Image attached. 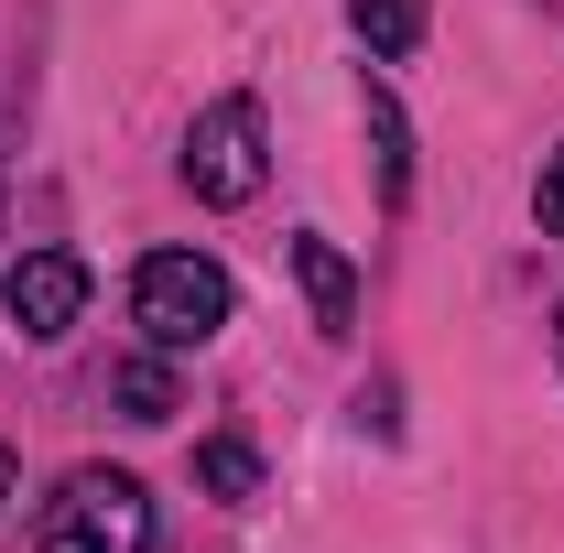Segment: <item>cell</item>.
<instances>
[{
  "label": "cell",
  "mask_w": 564,
  "mask_h": 553,
  "mask_svg": "<svg viewBox=\"0 0 564 553\" xmlns=\"http://www.w3.org/2000/svg\"><path fill=\"white\" fill-rule=\"evenodd\" d=\"M532 207H543V228L564 239V152H543V185H532Z\"/></svg>",
  "instance_id": "obj_10"
},
{
  "label": "cell",
  "mask_w": 564,
  "mask_h": 553,
  "mask_svg": "<svg viewBox=\"0 0 564 553\" xmlns=\"http://www.w3.org/2000/svg\"><path fill=\"white\" fill-rule=\"evenodd\" d=\"M228 315H239V282L217 272L207 250H152V261L131 272V326H141L152 347H163V358L207 347L217 326H228Z\"/></svg>",
  "instance_id": "obj_1"
},
{
  "label": "cell",
  "mask_w": 564,
  "mask_h": 553,
  "mask_svg": "<svg viewBox=\"0 0 564 553\" xmlns=\"http://www.w3.org/2000/svg\"><path fill=\"white\" fill-rule=\"evenodd\" d=\"M554 358H564V304H554Z\"/></svg>",
  "instance_id": "obj_12"
},
{
  "label": "cell",
  "mask_w": 564,
  "mask_h": 553,
  "mask_svg": "<svg viewBox=\"0 0 564 553\" xmlns=\"http://www.w3.org/2000/svg\"><path fill=\"white\" fill-rule=\"evenodd\" d=\"M261 174H272V120H261V98H207L196 131H185V196H196V207H250Z\"/></svg>",
  "instance_id": "obj_2"
},
{
  "label": "cell",
  "mask_w": 564,
  "mask_h": 553,
  "mask_svg": "<svg viewBox=\"0 0 564 553\" xmlns=\"http://www.w3.org/2000/svg\"><path fill=\"white\" fill-rule=\"evenodd\" d=\"M348 33L369 44V66H402L423 44V0H348Z\"/></svg>",
  "instance_id": "obj_6"
},
{
  "label": "cell",
  "mask_w": 564,
  "mask_h": 553,
  "mask_svg": "<svg viewBox=\"0 0 564 553\" xmlns=\"http://www.w3.org/2000/svg\"><path fill=\"white\" fill-rule=\"evenodd\" d=\"M293 282H304V304H315V337H358V261L326 228H293Z\"/></svg>",
  "instance_id": "obj_5"
},
{
  "label": "cell",
  "mask_w": 564,
  "mask_h": 553,
  "mask_svg": "<svg viewBox=\"0 0 564 553\" xmlns=\"http://www.w3.org/2000/svg\"><path fill=\"white\" fill-rule=\"evenodd\" d=\"M44 553H152V499L120 467H76L44 499Z\"/></svg>",
  "instance_id": "obj_3"
},
{
  "label": "cell",
  "mask_w": 564,
  "mask_h": 553,
  "mask_svg": "<svg viewBox=\"0 0 564 553\" xmlns=\"http://www.w3.org/2000/svg\"><path fill=\"white\" fill-rule=\"evenodd\" d=\"M0 304H11V326L33 347H55L76 315H87V261H76V250H22V261L0 272Z\"/></svg>",
  "instance_id": "obj_4"
},
{
  "label": "cell",
  "mask_w": 564,
  "mask_h": 553,
  "mask_svg": "<svg viewBox=\"0 0 564 553\" xmlns=\"http://www.w3.org/2000/svg\"><path fill=\"white\" fill-rule=\"evenodd\" d=\"M0 510H11V445H0Z\"/></svg>",
  "instance_id": "obj_11"
},
{
  "label": "cell",
  "mask_w": 564,
  "mask_h": 553,
  "mask_svg": "<svg viewBox=\"0 0 564 553\" xmlns=\"http://www.w3.org/2000/svg\"><path fill=\"white\" fill-rule=\"evenodd\" d=\"M369 152H380V196L402 207V196H413V131H402L391 87H369Z\"/></svg>",
  "instance_id": "obj_8"
},
{
  "label": "cell",
  "mask_w": 564,
  "mask_h": 553,
  "mask_svg": "<svg viewBox=\"0 0 564 553\" xmlns=\"http://www.w3.org/2000/svg\"><path fill=\"white\" fill-rule=\"evenodd\" d=\"M109 391H120V402H131V423H163V413H174V358H163V347H152V358H131V369H120V380H109Z\"/></svg>",
  "instance_id": "obj_9"
},
{
  "label": "cell",
  "mask_w": 564,
  "mask_h": 553,
  "mask_svg": "<svg viewBox=\"0 0 564 553\" xmlns=\"http://www.w3.org/2000/svg\"><path fill=\"white\" fill-rule=\"evenodd\" d=\"M196 488L239 510V499H261V456H250L239 434H207V445H196Z\"/></svg>",
  "instance_id": "obj_7"
}]
</instances>
